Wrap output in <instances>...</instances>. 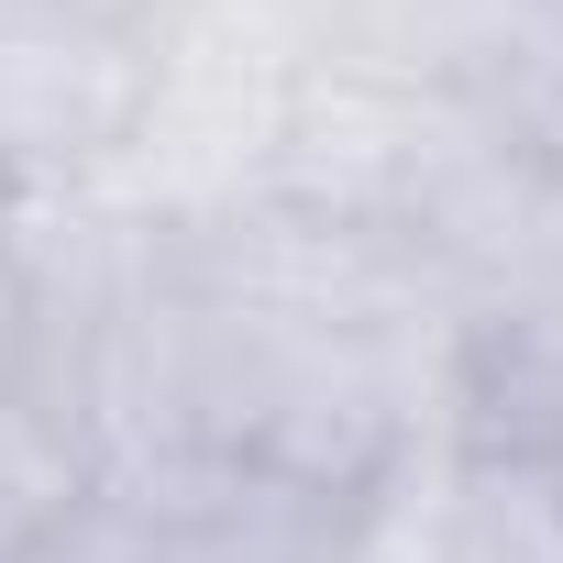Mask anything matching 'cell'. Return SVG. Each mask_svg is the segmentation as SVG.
I'll return each mask as SVG.
<instances>
[{"mask_svg": "<svg viewBox=\"0 0 563 563\" xmlns=\"http://www.w3.org/2000/svg\"><path fill=\"white\" fill-rule=\"evenodd\" d=\"M310 78V23L299 0H188V12L144 23V100L133 144L100 177L122 210L155 232H210L265 199L276 133Z\"/></svg>", "mask_w": 563, "mask_h": 563, "instance_id": "1", "label": "cell"}, {"mask_svg": "<svg viewBox=\"0 0 563 563\" xmlns=\"http://www.w3.org/2000/svg\"><path fill=\"white\" fill-rule=\"evenodd\" d=\"M144 12L122 0H12L0 12V188H100L133 144Z\"/></svg>", "mask_w": 563, "mask_h": 563, "instance_id": "2", "label": "cell"}, {"mask_svg": "<svg viewBox=\"0 0 563 563\" xmlns=\"http://www.w3.org/2000/svg\"><path fill=\"white\" fill-rule=\"evenodd\" d=\"M299 23H310V56L398 67V78H442V89H486L497 56L530 23V0H299Z\"/></svg>", "mask_w": 563, "mask_h": 563, "instance_id": "3", "label": "cell"}, {"mask_svg": "<svg viewBox=\"0 0 563 563\" xmlns=\"http://www.w3.org/2000/svg\"><path fill=\"white\" fill-rule=\"evenodd\" d=\"M89 497H100V453L78 409L45 376H12L0 387V563H34Z\"/></svg>", "mask_w": 563, "mask_h": 563, "instance_id": "4", "label": "cell"}, {"mask_svg": "<svg viewBox=\"0 0 563 563\" xmlns=\"http://www.w3.org/2000/svg\"><path fill=\"white\" fill-rule=\"evenodd\" d=\"M34 563H166V541H155V519H144V497L133 486H111L100 475V497L34 552Z\"/></svg>", "mask_w": 563, "mask_h": 563, "instance_id": "5", "label": "cell"}, {"mask_svg": "<svg viewBox=\"0 0 563 563\" xmlns=\"http://www.w3.org/2000/svg\"><path fill=\"white\" fill-rule=\"evenodd\" d=\"M34 365V243H23V199L0 188V387Z\"/></svg>", "mask_w": 563, "mask_h": 563, "instance_id": "6", "label": "cell"}, {"mask_svg": "<svg viewBox=\"0 0 563 563\" xmlns=\"http://www.w3.org/2000/svg\"><path fill=\"white\" fill-rule=\"evenodd\" d=\"M122 12H144V23H155V12H188V0H122Z\"/></svg>", "mask_w": 563, "mask_h": 563, "instance_id": "7", "label": "cell"}, {"mask_svg": "<svg viewBox=\"0 0 563 563\" xmlns=\"http://www.w3.org/2000/svg\"><path fill=\"white\" fill-rule=\"evenodd\" d=\"M530 12H552V0H530Z\"/></svg>", "mask_w": 563, "mask_h": 563, "instance_id": "8", "label": "cell"}]
</instances>
